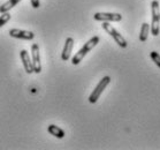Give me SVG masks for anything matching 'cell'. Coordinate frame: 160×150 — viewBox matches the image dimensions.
<instances>
[{
  "instance_id": "obj_1",
  "label": "cell",
  "mask_w": 160,
  "mask_h": 150,
  "mask_svg": "<svg viewBox=\"0 0 160 150\" xmlns=\"http://www.w3.org/2000/svg\"><path fill=\"white\" fill-rule=\"evenodd\" d=\"M98 43H99V37L98 36L92 37L91 39L88 40L87 43L82 46V49H81L80 51L77 52L76 54L73 57V59H72V64H73V65H75V66H76V65H78V64L83 60L84 57H85V55H87L88 53L92 50V49L95 48Z\"/></svg>"
},
{
  "instance_id": "obj_2",
  "label": "cell",
  "mask_w": 160,
  "mask_h": 150,
  "mask_svg": "<svg viewBox=\"0 0 160 150\" xmlns=\"http://www.w3.org/2000/svg\"><path fill=\"white\" fill-rule=\"evenodd\" d=\"M151 14H152V22H151V34L153 36H158L160 31V11L159 3L153 0L151 4Z\"/></svg>"
},
{
  "instance_id": "obj_3",
  "label": "cell",
  "mask_w": 160,
  "mask_h": 150,
  "mask_svg": "<svg viewBox=\"0 0 160 150\" xmlns=\"http://www.w3.org/2000/svg\"><path fill=\"white\" fill-rule=\"evenodd\" d=\"M102 29L105 30L106 33L108 34V35H111V37H112L113 39L117 42V44L120 46V48L122 49H126L127 48V40L124 39L123 36L122 35H120V34L118 33V30L114 28L113 26H111L108 22H104L102 23Z\"/></svg>"
},
{
  "instance_id": "obj_4",
  "label": "cell",
  "mask_w": 160,
  "mask_h": 150,
  "mask_svg": "<svg viewBox=\"0 0 160 150\" xmlns=\"http://www.w3.org/2000/svg\"><path fill=\"white\" fill-rule=\"evenodd\" d=\"M109 82H111V77L109 76H104L102 80L99 81V83L97 84V87L95 88V90L91 92V95L89 96V102H90L91 104L97 103V101L99 99V97H100V95L102 94V91L106 89V87L109 84Z\"/></svg>"
},
{
  "instance_id": "obj_5",
  "label": "cell",
  "mask_w": 160,
  "mask_h": 150,
  "mask_svg": "<svg viewBox=\"0 0 160 150\" xmlns=\"http://www.w3.org/2000/svg\"><path fill=\"white\" fill-rule=\"evenodd\" d=\"M93 18L96 21L102 22H120L122 20V15L119 13H96Z\"/></svg>"
},
{
  "instance_id": "obj_6",
  "label": "cell",
  "mask_w": 160,
  "mask_h": 150,
  "mask_svg": "<svg viewBox=\"0 0 160 150\" xmlns=\"http://www.w3.org/2000/svg\"><path fill=\"white\" fill-rule=\"evenodd\" d=\"M31 55H32V66L33 73L39 74L42 72V64H40V54H39V45L35 43L31 45Z\"/></svg>"
},
{
  "instance_id": "obj_7",
  "label": "cell",
  "mask_w": 160,
  "mask_h": 150,
  "mask_svg": "<svg viewBox=\"0 0 160 150\" xmlns=\"http://www.w3.org/2000/svg\"><path fill=\"white\" fill-rule=\"evenodd\" d=\"M9 36L13 38H18V39L23 40H32L35 38V34L32 31H27V30H21L18 28H13L9 30Z\"/></svg>"
},
{
  "instance_id": "obj_8",
  "label": "cell",
  "mask_w": 160,
  "mask_h": 150,
  "mask_svg": "<svg viewBox=\"0 0 160 150\" xmlns=\"http://www.w3.org/2000/svg\"><path fill=\"white\" fill-rule=\"evenodd\" d=\"M20 58L22 60V64H23V67H24V70L28 74H31L33 73V66H32V61H31V59H30V55L28 53L27 50H22L20 52Z\"/></svg>"
},
{
  "instance_id": "obj_9",
  "label": "cell",
  "mask_w": 160,
  "mask_h": 150,
  "mask_svg": "<svg viewBox=\"0 0 160 150\" xmlns=\"http://www.w3.org/2000/svg\"><path fill=\"white\" fill-rule=\"evenodd\" d=\"M73 48H74V39L72 37H68L65 42V46H63V50H62V53H61V59L63 61L69 60L72 51H73Z\"/></svg>"
},
{
  "instance_id": "obj_10",
  "label": "cell",
  "mask_w": 160,
  "mask_h": 150,
  "mask_svg": "<svg viewBox=\"0 0 160 150\" xmlns=\"http://www.w3.org/2000/svg\"><path fill=\"white\" fill-rule=\"evenodd\" d=\"M48 131L51 135L55 136L57 139H62V137L65 136V131H63L62 128L55 126V125H50L48 127Z\"/></svg>"
},
{
  "instance_id": "obj_11",
  "label": "cell",
  "mask_w": 160,
  "mask_h": 150,
  "mask_svg": "<svg viewBox=\"0 0 160 150\" xmlns=\"http://www.w3.org/2000/svg\"><path fill=\"white\" fill-rule=\"evenodd\" d=\"M20 1H22V0H8V1H6L5 4H2L0 6V14L6 13V12H9V9L14 8Z\"/></svg>"
},
{
  "instance_id": "obj_12",
  "label": "cell",
  "mask_w": 160,
  "mask_h": 150,
  "mask_svg": "<svg viewBox=\"0 0 160 150\" xmlns=\"http://www.w3.org/2000/svg\"><path fill=\"white\" fill-rule=\"evenodd\" d=\"M149 33H150V26L148 23H143L142 28H141V33H139V40L141 42H145L148 39Z\"/></svg>"
},
{
  "instance_id": "obj_13",
  "label": "cell",
  "mask_w": 160,
  "mask_h": 150,
  "mask_svg": "<svg viewBox=\"0 0 160 150\" xmlns=\"http://www.w3.org/2000/svg\"><path fill=\"white\" fill-rule=\"evenodd\" d=\"M11 16L12 15L9 14V12H6V13H2V14L0 15V28L2 26H5L6 23L11 20Z\"/></svg>"
},
{
  "instance_id": "obj_14",
  "label": "cell",
  "mask_w": 160,
  "mask_h": 150,
  "mask_svg": "<svg viewBox=\"0 0 160 150\" xmlns=\"http://www.w3.org/2000/svg\"><path fill=\"white\" fill-rule=\"evenodd\" d=\"M150 57H151V59L153 60V62L160 68V54L159 53L156 51H152L151 53H150Z\"/></svg>"
},
{
  "instance_id": "obj_15",
  "label": "cell",
  "mask_w": 160,
  "mask_h": 150,
  "mask_svg": "<svg viewBox=\"0 0 160 150\" xmlns=\"http://www.w3.org/2000/svg\"><path fill=\"white\" fill-rule=\"evenodd\" d=\"M30 1H31V6H32V8H35V9L39 8V6H40L39 0H30Z\"/></svg>"
}]
</instances>
